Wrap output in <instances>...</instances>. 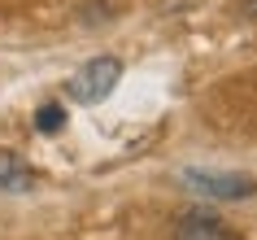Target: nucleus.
I'll use <instances>...</instances> for the list:
<instances>
[{"mask_svg": "<svg viewBox=\"0 0 257 240\" xmlns=\"http://www.w3.org/2000/svg\"><path fill=\"white\" fill-rule=\"evenodd\" d=\"M118 83H122V61L118 57H92L87 66H79L74 74H70L66 92L74 96L79 105H100Z\"/></svg>", "mask_w": 257, "mask_h": 240, "instance_id": "1", "label": "nucleus"}, {"mask_svg": "<svg viewBox=\"0 0 257 240\" xmlns=\"http://www.w3.org/2000/svg\"><path fill=\"white\" fill-rule=\"evenodd\" d=\"M192 192H201V197H214V201H244L257 192V179L253 175H235V171H183L179 175Z\"/></svg>", "mask_w": 257, "mask_h": 240, "instance_id": "2", "label": "nucleus"}, {"mask_svg": "<svg viewBox=\"0 0 257 240\" xmlns=\"http://www.w3.org/2000/svg\"><path fill=\"white\" fill-rule=\"evenodd\" d=\"M175 240H235V231H231L222 218H214V214L192 210V214H179Z\"/></svg>", "mask_w": 257, "mask_h": 240, "instance_id": "3", "label": "nucleus"}, {"mask_svg": "<svg viewBox=\"0 0 257 240\" xmlns=\"http://www.w3.org/2000/svg\"><path fill=\"white\" fill-rule=\"evenodd\" d=\"M31 184H35V171L18 153L0 148V192H31Z\"/></svg>", "mask_w": 257, "mask_h": 240, "instance_id": "4", "label": "nucleus"}, {"mask_svg": "<svg viewBox=\"0 0 257 240\" xmlns=\"http://www.w3.org/2000/svg\"><path fill=\"white\" fill-rule=\"evenodd\" d=\"M35 127H40V131H61V127H66V109L61 105H40Z\"/></svg>", "mask_w": 257, "mask_h": 240, "instance_id": "5", "label": "nucleus"}, {"mask_svg": "<svg viewBox=\"0 0 257 240\" xmlns=\"http://www.w3.org/2000/svg\"><path fill=\"white\" fill-rule=\"evenodd\" d=\"M240 14H244V18H257V0H244V5H240Z\"/></svg>", "mask_w": 257, "mask_h": 240, "instance_id": "6", "label": "nucleus"}]
</instances>
